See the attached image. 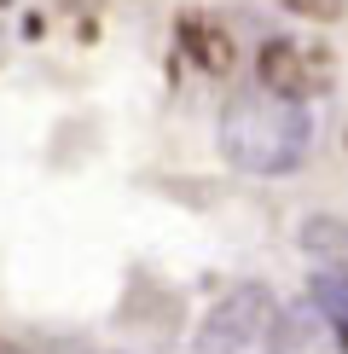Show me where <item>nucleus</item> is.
I'll return each instance as SVG.
<instances>
[{
  "mask_svg": "<svg viewBox=\"0 0 348 354\" xmlns=\"http://www.w3.org/2000/svg\"><path fill=\"white\" fill-rule=\"evenodd\" d=\"M296 244L308 250L325 273H348V221H337V215H308V221H302V232H296Z\"/></svg>",
  "mask_w": 348,
  "mask_h": 354,
  "instance_id": "obj_6",
  "label": "nucleus"
},
{
  "mask_svg": "<svg viewBox=\"0 0 348 354\" xmlns=\"http://www.w3.org/2000/svg\"><path fill=\"white\" fill-rule=\"evenodd\" d=\"M337 82V64L319 41H296V35H267L255 53V87L284 105H308V99L331 93Z\"/></svg>",
  "mask_w": 348,
  "mask_h": 354,
  "instance_id": "obj_2",
  "label": "nucleus"
},
{
  "mask_svg": "<svg viewBox=\"0 0 348 354\" xmlns=\"http://www.w3.org/2000/svg\"><path fill=\"white\" fill-rule=\"evenodd\" d=\"M313 145V116L308 105H284V99L261 93H232L226 111H221V157L232 169L244 174H290L302 169V157H308Z\"/></svg>",
  "mask_w": 348,
  "mask_h": 354,
  "instance_id": "obj_1",
  "label": "nucleus"
},
{
  "mask_svg": "<svg viewBox=\"0 0 348 354\" xmlns=\"http://www.w3.org/2000/svg\"><path fill=\"white\" fill-rule=\"evenodd\" d=\"M273 319H279V302H273L267 285H232L203 314L192 354H250L261 337H273Z\"/></svg>",
  "mask_w": 348,
  "mask_h": 354,
  "instance_id": "obj_3",
  "label": "nucleus"
},
{
  "mask_svg": "<svg viewBox=\"0 0 348 354\" xmlns=\"http://www.w3.org/2000/svg\"><path fill=\"white\" fill-rule=\"evenodd\" d=\"M180 53L192 58L203 76H226L232 58H238V53H232V35L215 18H203V12H186V18H180Z\"/></svg>",
  "mask_w": 348,
  "mask_h": 354,
  "instance_id": "obj_5",
  "label": "nucleus"
},
{
  "mask_svg": "<svg viewBox=\"0 0 348 354\" xmlns=\"http://www.w3.org/2000/svg\"><path fill=\"white\" fill-rule=\"evenodd\" d=\"M267 354H342V337L313 302H296V308H279Z\"/></svg>",
  "mask_w": 348,
  "mask_h": 354,
  "instance_id": "obj_4",
  "label": "nucleus"
},
{
  "mask_svg": "<svg viewBox=\"0 0 348 354\" xmlns=\"http://www.w3.org/2000/svg\"><path fill=\"white\" fill-rule=\"evenodd\" d=\"M284 12H296V18H313V24H337L348 12V0H279Z\"/></svg>",
  "mask_w": 348,
  "mask_h": 354,
  "instance_id": "obj_7",
  "label": "nucleus"
}]
</instances>
